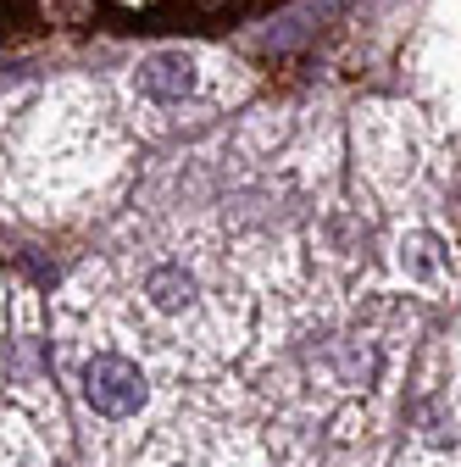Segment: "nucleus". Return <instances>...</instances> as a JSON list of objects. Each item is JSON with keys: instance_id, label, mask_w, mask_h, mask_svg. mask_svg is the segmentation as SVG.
I'll list each match as a JSON object with an SVG mask.
<instances>
[{"instance_id": "obj_3", "label": "nucleus", "mask_w": 461, "mask_h": 467, "mask_svg": "<svg viewBox=\"0 0 461 467\" xmlns=\"http://www.w3.org/2000/svg\"><path fill=\"white\" fill-rule=\"evenodd\" d=\"M145 296L156 312H184V306H195V278L184 267H156L145 278Z\"/></svg>"}, {"instance_id": "obj_2", "label": "nucleus", "mask_w": 461, "mask_h": 467, "mask_svg": "<svg viewBox=\"0 0 461 467\" xmlns=\"http://www.w3.org/2000/svg\"><path fill=\"white\" fill-rule=\"evenodd\" d=\"M134 89L156 106H179L200 89V67L190 50H150L145 62L134 67Z\"/></svg>"}, {"instance_id": "obj_1", "label": "nucleus", "mask_w": 461, "mask_h": 467, "mask_svg": "<svg viewBox=\"0 0 461 467\" xmlns=\"http://www.w3.org/2000/svg\"><path fill=\"white\" fill-rule=\"evenodd\" d=\"M145 373L128 357H95L84 368V400L95 406L100 418H134L145 406Z\"/></svg>"}]
</instances>
